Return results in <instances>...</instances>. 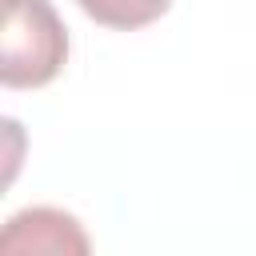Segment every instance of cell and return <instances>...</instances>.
Instances as JSON below:
<instances>
[{
  "label": "cell",
  "mask_w": 256,
  "mask_h": 256,
  "mask_svg": "<svg viewBox=\"0 0 256 256\" xmlns=\"http://www.w3.org/2000/svg\"><path fill=\"white\" fill-rule=\"evenodd\" d=\"M68 60V32L48 0H8L4 16V88H44Z\"/></svg>",
  "instance_id": "1"
},
{
  "label": "cell",
  "mask_w": 256,
  "mask_h": 256,
  "mask_svg": "<svg viewBox=\"0 0 256 256\" xmlns=\"http://www.w3.org/2000/svg\"><path fill=\"white\" fill-rule=\"evenodd\" d=\"M4 252H88V236L60 208H24L0 236Z\"/></svg>",
  "instance_id": "2"
},
{
  "label": "cell",
  "mask_w": 256,
  "mask_h": 256,
  "mask_svg": "<svg viewBox=\"0 0 256 256\" xmlns=\"http://www.w3.org/2000/svg\"><path fill=\"white\" fill-rule=\"evenodd\" d=\"M96 24L104 28H120V32H132V28H144L152 20H160L172 0H76Z\"/></svg>",
  "instance_id": "3"
}]
</instances>
